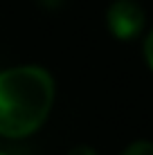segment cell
<instances>
[{
    "label": "cell",
    "instance_id": "cell-1",
    "mask_svg": "<svg viewBox=\"0 0 153 155\" xmlns=\"http://www.w3.org/2000/svg\"><path fill=\"white\" fill-rule=\"evenodd\" d=\"M54 101V81L38 65L0 72V135H32L47 119Z\"/></svg>",
    "mask_w": 153,
    "mask_h": 155
},
{
    "label": "cell",
    "instance_id": "cell-2",
    "mask_svg": "<svg viewBox=\"0 0 153 155\" xmlns=\"http://www.w3.org/2000/svg\"><path fill=\"white\" fill-rule=\"evenodd\" d=\"M106 23L113 36L128 41V38H135L144 29L146 16H144V9L135 0H115L106 12Z\"/></svg>",
    "mask_w": 153,
    "mask_h": 155
},
{
    "label": "cell",
    "instance_id": "cell-3",
    "mask_svg": "<svg viewBox=\"0 0 153 155\" xmlns=\"http://www.w3.org/2000/svg\"><path fill=\"white\" fill-rule=\"evenodd\" d=\"M122 155H153V144L146 142V140L135 142V144H131Z\"/></svg>",
    "mask_w": 153,
    "mask_h": 155
},
{
    "label": "cell",
    "instance_id": "cell-4",
    "mask_svg": "<svg viewBox=\"0 0 153 155\" xmlns=\"http://www.w3.org/2000/svg\"><path fill=\"white\" fill-rule=\"evenodd\" d=\"M144 56L149 61V65L153 68V31L146 36V43H144Z\"/></svg>",
    "mask_w": 153,
    "mask_h": 155
},
{
    "label": "cell",
    "instance_id": "cell-5",
    "mask_svg": "<svg viewBox=\"0 0 153 155\" xmlns=\"http://www.w3.org/2000/svg\"><path fill=\"white\" fill-rule=\"evenodd\" d=\"M68 155H97V151H92V148H88V146H77Z\"/></svg>",
    "mask_w": 153,
    "mask_h": 155
},
{
    "label": "cell",
    "instance_id": "cell-6",
    "mask_svg": "<svg viewBox=\"0 0 153 155\" xmlns=\"http://www.w3.org/2000/svg\"><path fill=\"white\" fill-rule=\"evenodd\" d=\"M0 155H7V153H0Z\"/></svg>",
    "mask_w": 153,
    "mask_h": 155
}]
</instances>
